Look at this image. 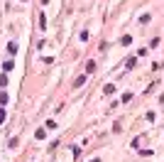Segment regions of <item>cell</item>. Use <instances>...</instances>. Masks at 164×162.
<instances>
[{
	"label": "cell",
	"instance_id": "1",
	"mask_svg": "<svg viewBox=\"0 0 164 162\" xmlns=\"http://www.w3.org/2000/svg\"><path fill=\"white\" fill-rule=\"evenodd\" d=\"M8 49H10V54H15V52H17V44H15V42H10Z\"/></svg>",
	"mask_w": 164,
	"mask_h": 162
},
{
	"label": "cell",
	"instance_id": "2",
	"mask_svg": "<svg viewBox=\"0 0 164 162\" xmlns=\"http://www.w3.org/2000/svg\"><path fill=\"white\" fill-rule=\"evenodd\" d=\"M0 123H5V111L0 108Z\"/></svg>",
	"mask_w": 164,
	"mask_h": 162
}]
</instances>
